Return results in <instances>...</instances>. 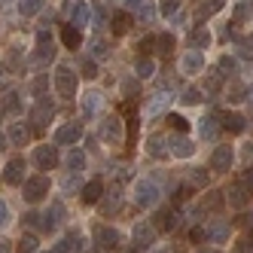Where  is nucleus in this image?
<instances>
[{"mask_svg":"<svg viewBox=\"0 0 253 253\" xmlns=\"http://www.w3.org/2000/svg\"><path fill=\"white\" fill-rule=\"evenodd\" d=\"M52 85H55L58 98L70 101V98L77 95V85H80V80H77V74H74V67H70V64H58L55 74H52Z\"/></svg>","mask_w":253,"mask_h":253,"instance_id":"nucleus-1","label":"nucleus"},{"mask_svg":"<svg viewBox=\"0 0 253 253\" xmlns=\"http://www.w3.org/2000/svg\"><path fill=\"white\" fill-rule=\"evenodd\" d=\"M131 195H134L137 208H156L159 198H162V189L156 186V180H134Z\"/></svg>","mask_w":253,"mask_h":253,"instance_id":"nucleus-2","label":"nucleus"},{"mask_svg":"<svg viewBox=\"0 0 253 253\" xmlns=\"http://www.w3.org/2000/svg\"><path fill=\"white\" fill-rule=\"evenodd\" d=\"M52 116H55V104L49 101V95H43V98H37V104L31 107L28 122H31V128H34V131H46V125H49Z\"/></svg>","mask_w":253,"mask_h":253,"instance_id":"nucleus-3","label":"nucleus"},{"mask_svg":"<svg viewBox=\"0 0 253 253\" xmlns=\"http://www.w3.org/2000/svg\"><path fill=\"white\" fill-rule=\"evenodd\" d=\"M49 189H52L49 177H43V174L25 177V183H22V198H25L28 205H37V202H43V198L49 195Z\"/></svg>","mask_w":253,"mask_h":253,"instance_id":"nucleus-4","label":"nucleus"},{"mask_svg":"<svg viewBox=\"0 0 253 253\" xmlns=\"http://www.w3.org/2000/svg\"><path fill=\"white\" fill-rule=\"evenodd\" d=\"M122 128H125V122L119 116H107L98 125V140H104L107 147H119L122 143Z\"/></svg>","mask_w":253,"mask_h":253,"instance_id":"nucleus-5","label":"nucleus"},{"mask_svg":"<svg viewBox=\"0 0 253 253\" xmlns=\"http://www.w3.org/2000/svg\"><path fill=\"white\" fill-rule=\"evenodd\" d=\"M229 235H232V226H229L226 220H220V216H213V220L205 226V238H208L211 244H226Z\"/></svg>","mask_w":253,"mask_h":253,"instance_id":"nucleus-6","label":"nucleus"},{"mask_svg":"<svg viewBox=\"0 0 253 253\" xmlns=\"http://www.w3.org/2000/svg\"><path fill=\"white\" fill-rule=\"evenodd\" d=\"M92 238H95V244H101L104 250H113V247H119V232H116L113 226L95 223V226H92Z\"/></svg>","mask_w":253,"mask_h":253,"instance_id":"nucleus-7","label":"nucleus"},{"mask_svg":"<svg viewBox=\"0 0 253 253\" xmlns=\"http://www.w3.org/2000/svg\"><path fill=\"white\" fill-rule=\"evenodd\" d=\"M34 165H37L40 171H52L58 165V147H49V143H43V147H37L34 150Z\"/></svg>","mask_w":253,"mask_h":253,"instance_id":"nucleus-8","label":"nucleus"},{"mask_svg":"<svg viewBox=\"0 0 253 253\" xmlns=\"http://www.w3.org/2000/svg\"><path fill=\"white\" fill-rule=\"evenodd\" d=\"M3 180H6L9 186H22V183H25V156H12V159L6 162Z\"/></svg>","mask_w":253,"mask_h":253,"instance_id":"nucleus-9","label":"nucleus"},{"mask_svg":"<svg viewBox=\"0 0 253 253\" xmlns=\"http://www.w3.org/2000/svg\"><path fill=\"white\" fill-rule=\"evenodd\" d=\"M83 137V125L80 122H64L61 128L55 131V143L58 147H74V143H80Z\"/></svg>","mask_w":253,"mask_h":253,"instance_id":"nucleus-10","label":"nucleus"},{"mask_svg":"<svg viewBox=\"0 0 253 253\" xmlns=\"http://www.w3.org/2000/svg\"><path fill=\"white\" fill-rule=\"evenodd\" d=\"M205 70V55H202V49H189L183 58H180V74H186V77H195V74H202Z\"/></svg>","mask_w":253,"mask_h":253,"instance_id":"nucleus-11","label":"nucleus"},{"mask_svg":"<svg viewBox=\"0 0 253 253\" xmlns=\"http://www.w3.org/2000/svg\"><path fill=\"white\" fill-rule=\"evenodd\" d=\"M232 162H235V153L232 147H226V143H220L213 153H211V171H232Z\"/></svg>","mask_w":253,"mask_h":253,"instance_id":"nucleus-12","label":"nucleus"},{"mask_svg":"<svg viewBox=\"0 0 253 253\" xmlns=\"http://www.w3.org/2000/svg\"><path fill=\"white\" fill-rule=\"evenodd\" d=\"M131 238H134V247H137V250H150V247L156 244V226L137 223L134 232H131Z\"/></svg>","mask_w":253,"mask_h":253,"instance_id":"nucleus-13","label":"nucleus"},{"mask_svg":"<svg viewBox=\"0 0 253 253\" xmlns=\"http://www.w3.org/2000/svg\"><path fill=\"white\" fill-rule=\"evenodd\" d=\"M220 125H223L229 134H241V131L247 128V119H244V113H238V110H220Z\"/></svg>","mask_w":253,"mask_h":253,"instance_id":"nucleus-14","label":"nucleus"},{"mask_svg":"<svg viewBox=\"0 0 253 253\" xmlns=\"http://www.w3.org/2000/svg\"><path fill=\"white\" fill-rule=\"evenodd\" d=\"M180 220H183V213H180V208L177 205H171V208H162L159 213H156V223L165 229V232H174L177 226H180Z\"/></svg>","mask_w":253,"mask_h":253,"instance_id":"nucleus-15","label":"nucleus"},{"mask_svg":"<svg viewBox=\"0 0 253 253\" xmlns=\"http://www.w3.org/2000/svg\"><path fill=\"white\" fill-rule=\"evenodd\" d=\"M223 205H226V198H223V192H216V189H211L202 202H198V208H202V213H211V216H220V211H223Z\"/></svg>","mask_w":253,"mask_h":253,"instance_id":"nucleus-16","label":"nucleus"},{"mask_svg":"<svg viewBox=\"0 0 253 253\" xmlns=\"http://www.w3.org/2000/svg\"><path fill=\"white\" fill-rule=\"evenodd\" d=\"M37 58H40V61L55 58V43H52V34H49L46 28L37 31Z\"/></svg>","mask_w":253,"mask_h":253,"instance_id":"nucleus-17","label":"nucleus"},{"mask_svg":"<svg viewBox=\"0 0 253 253\" xmlns=\"http://www.w3.org/2000/svg\"><path fill=\"white\" fill-rule=\"evenodd\" d=\"M6 140L12 143V147H25V143L31 140V128L25 122H9V128H6Z\"/></svg>","mask_w":253,"mask_h":253,"instance_id":"nucleus-18","label":"nucleus"},{"mask_svg":"<svg viewBox=\"0 0 253 253\" xmlns=\"http://www.w3.org/2000/svg\"><path fill=\"white\" fill-rule=\"evenodd\" d=\"M168 150H171V156H177V159H189V156L195 153V143H192L189 137H183V134H177V137L168 140Z\"/></svg>","mask_w":253,"mask_h":253,"instance_id":"nucleus-19","label":"nucleus"},{"mask_svg":"<svg viewBox=\"0 0 253 253\" xmlns=\"http://www.w3.org/2000/svg\"><path fill=\"white\" fill-rule=\"evenodd\" d=\"M147 153L153 159H168L171 150H168V137H162V134H150L147 137Z\"/></svg>","mask_w":253,"mask_h":253,"instance_id":"nucleus-20","label":"nucleus"},{"mask_svg":"<svg viewBox=\"0 0 253 253\" xmlns=\"http://www.w3.org/2000/svg\"><path fill=\"white\" fill-rule=\"evenodd\" d=\"M61 43H64V49H80L83 46V31L70 22L61 25Z\"/></svg>","mask_w":253,"mask_h":253,"instance_id":"nucleus-21","label":"nucleus"},{"mask_svg":"<svg viewBox=\"0 0 253 253\" xmlns=\"http://www.w3.org/2000/svg\"><path fill=\"white\" fill-rule=\"evenodd\" d=\"M168 104H171V95H168V92H156V95L150 98V107H147V119L162 116V113L168 110Z\"/></svg>","mask_w":253,"mask_h":253,"instance_id":"nucleus-22","label":"nucleus"},{"mask_svg":"<svg viewBox=\"0 0 253 253\" xmlns=\"http://www.w3.org/2000/svg\"><path fill=\"white\" fill-rule=\"evenodd\" d=\"M88 19H92V9H88L83 0H74V6H70V25H77L83 31L88 25Z\"/></svg>","mask_w":253,"mask_h":253,"instance_id":"nucleus-23","label":"nucleus"},{"mask_svg":"<svg viewBox=\"0 0 253 253\" xmlns=\"http://www.w3.org/2000/svg\"><path fill=\"white\" fill-rule=\"evenodd\" d=\"M80 250H83V238L77 232H70V235H64V238H58V244H55L52 253H80Z\"/></svg>","mask_w":253,"mask_h":253,"instance_id":"nucleus-24","label":"nucleus"},{"mask_svg":"<svg viewBox=\"0 0 253 253\" xmlns=\"http://www.w3.org/2000/svg\"><path fill=\"white\" fill-rule=\"evenodd\" d=\"M101 198H104V183L101 180H88L83 186V202L85 205H101Z\"/></svg>","mask_w":253,"mask_h":253,"instance_id":"nucleus-25","label":"nucleus"},{"mask_svg":"<svg viewBox=\"0 0 253 253\" xmlns=\"http://www.w3.org/2000/svg\"><path fill=\"white\" fill-rule=\"evenodd\" d=\"M216 131H220V119L216 116H202L198 119V134L205 140H216Z\"/></svg>","mask_w":253,"mask_h":253,"instance_id":"nucleus-26","label":"nucleus"},{"mask_svg":"<svg viewBox=\"0 0 253 253\" xmlns=\"http://www.w3.org/2000/svg\"><path fill=\"white\" fill-rule=\"evenodd\" d=\"M134 77H137V80H150V77H156V61H153L150 55H140V58L134 61Z\"/></svg>","mask_w":253,"mask_h":253,"instance_id":"nucleus-27","label":"nucleus"},{"mask_svg":"<svg viewBox=\"0 0 253 253\" xmlns=\"http://www.w3.org/2000/svg\"><path fill=\"white\" fill-rule=\"evenodd\" d=\"M101 104H104L101 92H88V95L83 98V116H85V119H92V116H98V110H101Z\"/></svg>","mask_w":253,"mask_h":253,"instance_id":"nucleus-28","label":"nucleus"},{"mask_svg":"<svg viewBox=\"0 0 253 253\" xmlns=\"http://www.w3.org/2000/svg\"><path fill=\"white\" fill-rule=\"evenodd\" d=\"M64 162H67V171H70V174H80V171H85V162H88V159H85V153H83V150L70 147V153H67V159H64Z\"/></svg>","mask_w":253,"mask_h":253,"instance_id":"nucleus-29","label":"nucleus"},{"mask_svg":"<svg viewBox=\"0 0 253 253\" xmlns=\"http://www.w3.org/2000/svg\"><path fill=\"white\" fill-rule=\"evenodd\" d=\"M0 113H6V116H19V113H22V95H19V92H9L3 101H0Z\"/></svg>","mask_w":253,"mask_h":253,"instance_id":"nucleus-30","label":"nucleus"},{"mask_svg":"<svg viewBox=\"0 0 253 253\" xmlns=\"http://www.w3.org/2000/svg\"><path fill=\"white\" fill-rule=\"evenodd\" d=\"M223 195H226V205H232V208H244V205H247V198H250V195H247V192L241 189V183L229 186V189H226Z\"/></svg>","mask_w":253,"mask_h":253,"instance_id":"nucleus-31","label":"nucleus"},{"mask_svg":"<svg viewBox=\"0 0 253 253\" xmlns=\"http://www.w3.org/2000/svg\"><path fill=\"white\" fill-rule=\"evenodd\" d=\"M131 25H134V19H131L128 12H113V34H116V37L128 34V31H131Z\"/></svg>","mask_w":253,"mask_h":253,"instance_id":"nucleus-32","label":"nucleus"},{"mask_svg":"<svg viewBox=\"0 0 253 253\" xmlns=\"http://www.w3.org/2000/svg\"><path fill=\"white\" fill-rule=\"evenodd\" d=\"M174 46H177L174 34H156V52H159V55H171Z\"/></svg>","mask_w":253,"mask_h":253,"instance_id":"nucleus-33","label":"nucleus"},{"mask_svg":"<svg viewBox=\"0 0 253 253\" xmlns=\"http://www.w3.org/2000/svg\"><path fill=\"white\" fill-rule=\"evenodd\" d=\"M220 6H223V0H205V3L195 9V22H205V19H211V15H213L216 9H220Z\"/></svg>","mask_w":253,"mask_h":253,"instance_id":"nucleus-34","label":"nucleus"},{"mask_svg":"<svg viewBox=\"0 0 253 253\" xmlns=\"http://www.w3.org/2000/svg\"><path fill=\"white\" fill-rule=\"evenodd\" d=\"M119 92H122L125 98H137V92H140L137 77H122V80H119Z\"/></svg>","mask_w":253,"mask_h":253,"instance_id":"nucleus-35","label":"nucleus"},{"mask_svg":"<svg viewBox=\"0 0 253 253\" xmlns=\"http://www.w3.org/2000/svg\"><path fill=\"white\" fill-rule=\"evenodd\" d=\"M186 183H189L192 189H205V186H208V171H205V168H192V171L186 174Z\"/></svg>","mask_w":253,"mask_h":253,"instance_id":"nucleus-36","label":"nucleus"},{"mask_svg":"<svg viewBox=\"0 0 253 253\" xmlns=\"http://www.w3.org/2000/svg\"><path fill=\"white\" fill-rule=\"evenodd\" d=\"M43 0H19V12L22 15H28V19H31V15H37V12H43Z\"/></svg>","mask_w":253,"mask_h":253,"instance_id":"nucleus-37","label":"nucleus"},{"mask_svg":"<svg viewBox=\"0 0 253 253\" xmlns=\"http://www.w3.org/2000/svg\"><path fill=\"white\" fill-rule=\"evenodd\" d=\"M180 3H183V0H159V15L162 19H171V15L180 12Z\"/></svg>","mask_w":253,"mask_h":253,"instance_id":"nucleus-38","label":"nucleus"},{"mask_svg":"<svg viewBox=\"0 0 253 253\" xmlns=\"http://www.w3.org/2000/svg\"><path fill=\"white\" fill-rule=\"evenodd\" d=\"M180 101H183V104H202L205 101V92H202V88H198V85H186L183 88V98H180Z\"/></svg>","mask_w":253,"mask_h":253,"instance_id":"nucleus-39","label":"nucleus"},{"mask_svg":"<svg viewBox=\"0 0 253 253\" xmlns=\"http://www.w3.org/2000/svg\"><path fill=\"white\" fill-rule=\"evenodd\" d=\"M202 92H205V95H211V98H220V92H223V77H208Z\"/></svg>","mask_w":253,"mask_h":253,"instance_id":"nucleus-40","label":"nucleus"},{"mask_svg":"<svg viewBox=\"0 0 253 253\" xmlns=\"http://www.w3.org/2000/svg\"><path fill=\"white\" fill-rule=\"evenodd\" d=\"M168 125H171L177 134H186V131H189V119L180 116V113H168Z\"/></svg>","mask_w":253,"mask_h":253,"instance_id":"nucleus-41","label":"nucleus"},{"mask_svg":"<svg viewBox=\"0 0 253 253\" xmlns=\"http://www.w3.org/2000/svg\"><path fill=\"white\" fill-rule=\"evenodd\" d=\"M211 46V34L205 28H195L192 31V49H208Z\"/></svg>","mask_w":253,"mask_h":253,"instance_id":"nucleus-42","label":"nucleus"},{"mask_svg":"<svg viewBox=\"0 0 253 253\" xmlns=\"http://www.w3.org/2000/svg\"><path fill=\"white\" fill-rule=\"evenodd\" d=\"M15 250H19V253H40L37 238H34V235H22V241L15 244Z\"/></svg>","mask_w":253,"mask_h":253,"instance_id":"nucleus-43","label":"nucleus"},{"mask_svg":"<svg viewBox=\"0 0 253 253\" xmlns=\"http://www.w3.org/2000/svg\"><path fill=\"white\" fill-rule=\"evenodd\" d=\"M46 88H49V77H46V74H40L37 80L31 83V95H34V98H43V95H46Z\"/></svg>","mask_w":253,"mask_h":253,"instance_id":"nucleus-44","label":"nucleus"},{"mask_svg":"<svg viewBox=\"0 0 253 253\" xmlns=\"http://www.w3.org/2000/svg\"><path fill=\"white\" fill-rule=\"evenodd\" d=\"M216 70H223V74H226V77H232V74H235V70H238V61H235L232 55H223L220 61H216Z\"/></svg>","mask_w":253,"mask_h":253,"instance_id":"nucleus-45","label":"nucleus"},{"mask_svg":"<svg viewBox=\"0 0 253 253\" xmlns=\"http://www.w3.org/2000/svg\"><path fill=\"white\" fill-rule=\"evenodd\" d=\"M235 253H253V235L244 232L238 241H235Z\"/></svg>","mask_w":253,"mask_h":253,"instance_id":"nucleus-46","label":"nucleus"},{"mask_svg":"<svg viewBox=\"0 0 253 253\" xmlns=\"http://www.w3.org/2000/svg\"><path fill=\"white\" fill-rule=\"evenodd\" d=\"M9 223H12V211H9V205L3 202V198H0V229L9 226Z\"/></svg>","mask_w":253,"mask_h":253,"instance_id":"nucleus-47","label":"nucleus"},{"mask_svg":"<svg viewBox=\"0 0 253 253\" xmlns=\"http://www.w3.org/2000/svg\"><path fill=\"white\" fill-rule=\"evenodd\" d=\"M137 49H140V55H150V52H156V37H143V40L137 43Z\"/></svg>","mask_w":253,"mask_h":253,"instance_id":"nucleus-48","label":"nucleus"},{"mask_svg":"<svg viewBox=\"0 0 253 253\" xmlns=\"http://www.w3.org/2000/svg\"><path fill=\"white\" fill-rule=\"evenodd\" d=\"M244 95H247V88H244L241 83H235V85L229 88V101H244Z\"/></svg>","mask_w":253,"mask_h":253,"instance_id":"nucleus-49","label":"nucleus"},{"mask_svg":"<svg viewBox=\"0 0 253 253\" xmlns=\"http://www.w3.org/2000/svg\"><path fill=\"white\" fill-rule=\"evenodd\" d=\"M238 183H241V189H244L247 195H253V171H244Z\"/></svg>","mask_w":253,"mask_h":253,"instance_id":"nucleus-50","label":"nucleus"},{"mask_svg":"<svg viewBox=\"0 0 253 253\" xmlns=\"http://www.w3.org/2000/svg\"><path fill=\"white\" fill-rule=\"evenodd\" d=\"M238 226H241L244 232H250V235H253V211H247V213H241V216H238Z\"/></svg>","mask_w":253,"mask_h":253,"instance_id":"nucleus-51","label":"nucleus"},{"mask_svg":"<svg viewBox=\"0 0 253 253\" xmlns=\"http://www.w3.org/2000/svg\"><path fill=\"white\" fill-rule=\"evenodd\" d=\"M189 241H192V244H202V241H208V238H205V226H195V229L189 232Z\"/></svg>","mask_w":253,"mask_h":253,"instance_id":"nucleus-52","label":"nucleus"},{"mask_svg":"<svg viewBox=\"0 0 253 253\" xmlns=\"http://www.w3.org/2000/svg\"><path fill=\"white\" fill-rule=\"evenodd\" d=\"M238 58H244V61H250V58H253V49H250V40L238 43Z\"/></svg>","mask_w":253,"mask_h":253,"instance_id":"nucleus-53","label":"nucleus"},{"mask_svg":"<svg viewBox=\"0 0 253 253\" xmlns=\"http://www.w3.org/2000/svg\"><path fill=\"white\" fill-rule=\"evenodd\" d=\"M107 55H110V43H104V40L98 43L95 40V58H107Z\"/></svg>","mask_w":253,"mask_h":253,"instance_id":"nucleus-54","label":"nucleus"},{"mask_svg":"<svg viewBox=\"0 0 253 253\" xmlns=\"http://www.w3.org/2000/svg\"><path fill=\"white\" fill-rule=\"evenodd\" d=\"M253 12V3H238L235 6V19H244V15H250Z\"/></svg>","mask_w":253,"mask_h":253,"instance_id":"nucleus-55","label":"nucleus"},{"mask_svg":"<svg viewBox=\"0 0 253 253\" xmlns=\"http://www.w3.org/2000/svg\"><path fill=\"white\" fill-rule=\"evenodd\" d=\"M80 67H83V77H98V67H95V61H83Z\"/></svg>","mask_w":253,"mask_h":253,"instance_id":"nucleus-56","label":"nucleus"},{"mask_svg":"<svg viewBox=\"0 0 253 253\" xmlns=\"http://www.w3.org/2000/svg\"><path fill=\"white\" fill-rule=\"evenodd\" d=\"M241 162H244V165H250V162H253V143H244V150H241Z\"/></svg>","mask_w":253,"mask_h":253,"instance_id":"nucleus-57","label":"nucleus"},{"mask_svg":"<svg viewBox=\"0 0 253 253\" xmlns=\"http://www.w3.org/2000/svg\"><path fill=\"white\" fill-rule=\"evenodd\" d=\"M0 253H12V241H6V238H0Z\"/></svg>","mask_w":253,"mask_h":253,"instance_id":"nucleus-58","label":"nucleus"},{"mask_svg":"<svg viewBox=\"0 0 253 253\" xmlns=\"http://www.w3.org/2000/svg\"><path fill=\"white\" fill-rule=\"evenodd\" d=\"M125 3H128L131 9H137V6H143V0H125Z\"/></svg>","mask_w":253,"mask_h":253,"instance_id":"nucleus-59","label":"nucleus"},{"mask_svg":"<svg viewBox=\"0 0 253 253\" xmlns=\"http://www.w3.org/2000/svg\"><path fill=\"white\" fill-rule=\"evenodd\" d=\"M3 147H6V134H3V131H0V150H3Z\"/></svg>","mask_w":253,"mask_h":253,"instance_id":"nucleus-60","label":"nucleus"},{"mask_svg":"<svg viewBox=\"0 0 253 253\" xmlns=\"http://www.w3.org/2000/svg\"><path fill=\"white\" fill-rule=\"evenodd\" d=\"M128 253H140V250H137V247H131V250H128Z\"/></svg>","mask_w":253,"mask_h":253,"instance_id":"nucleus-61","label":"nucleus"},{"mask_svg":"<svg viewBox=\"0 0 253 253\" xmlns=\"http://www.w3.org/2000/svg\"><path fill=\"white\" fill-rule=\"evenodd\" d=\"M213 253H223V250H213Z\"/></svg>","mask_w":253,"mask_h":253,"instance_id":"nucleus-62","label":"nucleus"},{"mask_svg":"<svg viewBox=\"0 0 253 253\" xmlns=\"http://www.w3.org/2000/svg\"><path fill=\"white\" fill-rule=\"evenodd\" d=\"M0 6H3V0H0Z\"/></svg>","mask_w":253,"mask_h":253,"instance_id":"nucleus-63","label":"nucleus"},{"mask_svg":"<svg viewBox=\"0 0 253 253\" xmlns=\"http://www.w3.org/2000/svg\"><path fill=\"white\" fill-rule=\"evenodd\" d=\"M104 253H107V250H104Z\"/></svg>","mask_w":253,"mask_h":253,"instance_id":"nucleus-64","label":"nucleus"}]
</instances>
